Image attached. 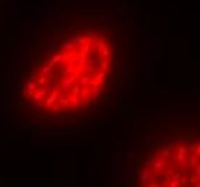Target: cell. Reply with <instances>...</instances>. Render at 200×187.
<instances>
[{
  "label": "cell",
  "mask_w": 200,
  "mask_h": 187,
  "mask_svg": "<svg viewBox=\"0 0 200 187\" xmlns=\"http://www.w3.org/2000/svg\"><path fill=\"white\" fill-rule=\"evenodd\" d=\"M153 174H154V171L151 170V167H150V166L145 167V169L141 171V177H140L141 184H148V181H151V178H153Z\"/></svg>",
  "instance_id": "obj_1"
},
{
  "label": "cell",
  "mask_w": 200,
  "mask_h": 187,
  "mask_svg": "<svg viewBox=\"0 0 200 187\" xmlns=\"http://www.w3.org/2000/svg\"><path fill=\"white\" fill-rule=\"evenodd\" d=\"M194 155L197 157V158H200V146H194Z\"/></svg>",
  "instance_id": "obj_2"
}]
</instances>
